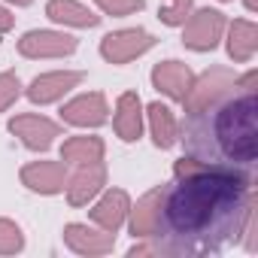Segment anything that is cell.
Masks as SVG:
<instances>
[{
  "label": "cell",
  "instance_id": "1",
  "mask_svg": "<svg viewBox=\"0 0 258 258\" xmlns=\"http://www.w3.org/2000/svg\"><path fill=\"white\" fill-rule=\"evenodd\" d=\"M246 182L228 173H182L158 207V240L173 255H213L228 249L246 222Z\"/></svg>",
  "mask_w": 258,
  "mask_h": 258
},
{
  "label": "cell",
  "instance_id": "2",
  "mask_svg": "<svg viewBox=\"0 0 258 258\" xmlns=\"http://www.w3.org/2000/svg\"><path fill=\"white\" fill-rule=\"evenodd\" d=\"M185 155L207 170L228 173L246 185L258 167V94L237 85L188 112L182 124Z\"/></svg>",
  "mask_w": 258,
  "mask_h": 258
}]
</instances>
